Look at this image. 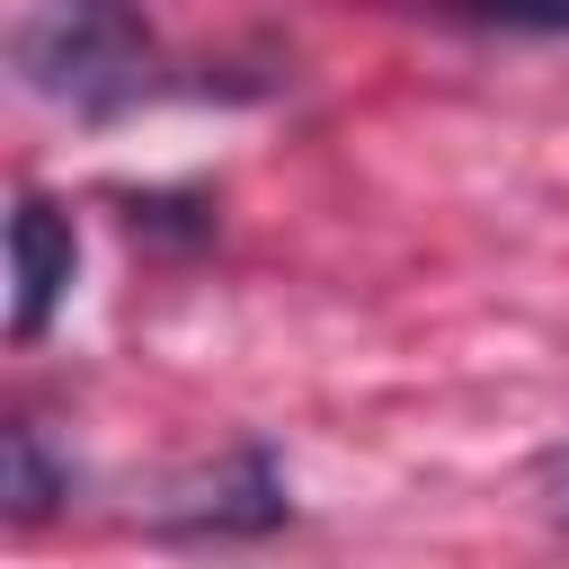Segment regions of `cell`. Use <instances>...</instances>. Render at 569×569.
I'll return each instance as SVG.
<instances>
[{"instance_id": "cell-1", "label": "cell", "mask_w": 569, "mask_h": 569, "mask_svg": "<svg viewBox=\"0 0 569 569\" xmlns=\"http://www.w3.org/2000/svg\"><path fill=\"white\" fill-rule=\"evenodd\" d=\"M9 53L18 80L71 116H116L151 89V36L124 0H36Z\"/></svg>"}, {"instance_id": "cell-2", "label": "cell", "mask_w": 569, "mask_h": 569, "mask_svg": "<svg viewBox=\"0 0 569 569\" xmlns=\"http://www.w3.org/2000/svg\"><path fill=\"white\" fill-rule=\"evenodd\" d=\"M71 276H80V231H71V213L53 204V196H18V213H9V338L27 347V338H44V320L62 311V293H71Z\"/></svg>"}, {"instance_id": "cell-3", "label": "cell", "mask_w": 569, "mask_h": 569, "mask_svg": "<svg viewBox=\"0 0 569 569\" xmlns=\"http://www.w3.org/2000/svg\"><path fill=\"white\" fill-rule=\"evenodd\" d=\"M160 525H169V533H267V525H284V480H276V462L249 445V453L213 462L204 480H187V489L160 507Z\"/></svg>"}, {"instance_id": "cell-4", "label": "cell", "mask_w": 569, "mask_h": 569, "mask_svg": "<svg viewBox=\"0 0 569 569\" xmlns=\"http://www.w3.org/2000/svg\"><path fill=\"white\" fill-rule=\"evenodd\" d=\"M0 471H9V480H0V498H9V516H18V525L53 516V507L71 498V462H53V453H44V427H27V418L0 436Z\"/></svg>"}, {"instance_id": "cell-5", "label": "cell", "mask_w": 569, "mask_h": 569, "mask_svg": "<svg viewBox=\"0 0 569 569\" xmlns=\"http://www.w3.org/2000/svg\"><path fill=\"white\" fill-rule=\"evenodd\" d=\"M471 27H533V36H569V0H445Z\"/></svg>"}, {"instance_id": "cell-6", "label": "cell", "mask_w": 569, "mask_h": 569, "mask_svg": "<svg viewBox=\"0 0 569 569\" xmlns=\"http://www.w3.org/2000/svg\"><path fill=\"white\" fill-rule=\"evenodd\" d=\"M542 498H551V516L569 525V445H560V453L542 462Z\"/></svg>"}]
</instances>
